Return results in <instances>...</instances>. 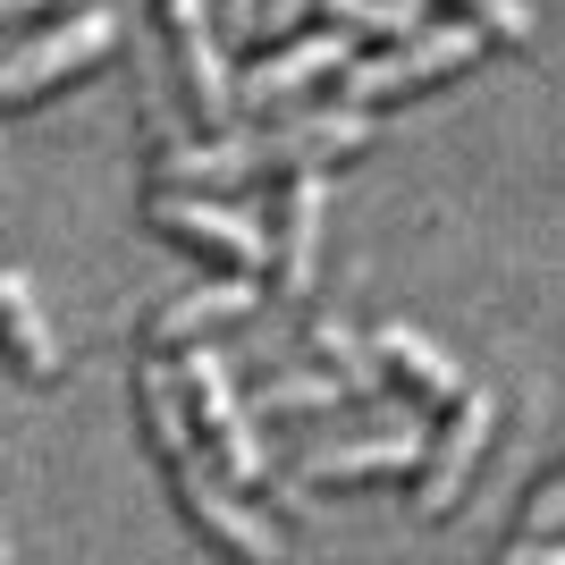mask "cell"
<instances>
[{
	"mask_svg": "<svg viewBox=\"0 0 565 565\" xmlns=\"http://www.w3.org/2000/svg\"><path fill=\"white\" fill-rule=\"evenodd\" d=\"M136 414H143V439H152V456H161L169 490H178V515L236 565H287V541L245 507V490H236L228 472L212 465V448H203V430H194V414H186V388H178V363H169V354H143L136 363Z\"/></svg>",
	"mask_w": 565,
	"mask_h": 565,
	"instance_id": "6da1fadb",
	"label": "cell"
},
{
	"mask_svg": "<svg viewBox=\"0 0 565 565\" xmlns=\"http://www.w3.org/2000/svg\"><path fill=\"white\" fill-rule=\"evenodd\" d=\"M169 363H178V388H186V414H194V430H203L212 465L228 472L236 490H262L270 448H262V430H254V405L236 397L228 354H220V347H186V354H169Z\"/></svg>",
	"mask_w": 565,
	"mask_h": 565,
	"instance_id": "7a4b0ae2",
	"label": "cell"
},
{
	"mask_svg": "<svg viewBox=\"0 0 565 565\" xmlns=\"http://www.w3.org/2000/svg\"><path fill=\"white\" fill-rule=\"evenodd\" d=\"M152 18H161L169 68H178V110L194 118V136H220L236 110V76L220 60V34H228L220 0H152Z\"/></svg>",
	"mask_w": 565,
	"mask_h": 565,
	"instance_id": "3957f363",
	"label": "cell"
},
{
	"mask_svg": "<svg viewBox=\"0 0 565 565\" xmlns=\"http://www.w3.org/2000/svg\"><path fill=\"white\" fill-rule=\"evenodd\" d=\"M481 51H490V34H481L472 18L423 25V34H405V43L372 51V60H354V68L330 85V102H354V110H380V102H397V94H423V85L456 76L465 60H481Z\"/></svg>",
	"mask_w": 565,
	"mask_h": 565,
	"instance_id": "277c9868",
	"label": "cell"
},
{
	"mask_svg": "<svg viewBox=\"0 0 565 565\" xmlns=\"http://www.w3.org/2000/svg\"><path fill=\"white\" fill-rule=\"evenodd\" d=\"M118 51V18L110 9H68L60 25H43V34H18L9 43V60H0V102L9 110H25V102H43L51 85H68V76L102 68Z\"/></svg>",
	"mask_w": 565,
	"mask_h": 565,
	"instance_id": "5b68a950",
	"label": "cell"
},
{
	"mask_svg": "<svg viewBox=\"0 0 565 565\" xmlns=\"http://www.w3.org/2000/svg\"><path fill=\"white\" fill-rule=\"evenodd\" d=\"M143 220L169 236V245H194V254H212L220 270H245V279H270V220L236 212L220 194H178V186H152Z\"/></svg>",
	"mask_w": 565,
	"mask_h": 565,
	"instance_id": "8992f818",
	"label": "cell"
},
{
	"mask_svg": "<svg viewBox=\"0 0 565 565\" xmlns=\"http://www.w3.org/2000/svg\"><path fill=\"white\" fill-rule=\"evenodd\" d=\"M380 136L372 110H354V102H321V110H296V118H270L254 127V178H330V161L363 152Z\"/></svg>",
	"mask_w": 565,
	"mask_h": 565,
	"instance_id": "52a82bcc",
	"label": "cell"
},
{
	"mask_svg": "<svg viewBox=\"0 0 565 565\" xmlns=\"http://www.w3.org/2000/svg\"><path fill=\"white\" fill-rule=\"evenodd\" d=\"M490 430H498V397L472 380L465 397L439 414V430H430V456H423V472H414V507H423V515H448L456 498H465L472 465H481V448H490Z\"/></svg>",
	"mask_w": 565,
	"mask_h": 565,
	"instance_id": "ba28073f",
	"label": "cell"
},
{
	"mask_svg": "<svg viewBox=\"0 0 565 565\" xmlns=\"http://www.w3.org/2000/svg\"><path fill=\"white\" fill-rule=\"evenodd\" d=\"M347 68H354L347 25H330V34H296V43H270L254 68L236 76V102H254V110H287V102H305V94H321V85H338Z\"/></svg>",
	"mask_w": 565,
	"mask_h": 565,
	"instance_id": "9c48e42d",
	"label": "cell"
},
{
	"mask_svg": "<svg viewBox=\"0 0 565 565\" xmlns=\"http://www.w3.org/2000/svg\"><path fill=\"white\" fill-rule=\"evenodd\" d=\"M321 203H330V178H287L270 194V296H312V270H321Z\"/></svg>",
	"mask_w": 565,
	"mask_h": 565,
	"instance_id": "30bf717a",
	"label": "cell"
},
{
	"mask_svg": "<svg viewBox=\"0 0 565 565\" xmlns=\"http://www.w3.org/2000/svg\"><path fill=\"white\" fill-rule=\"evenodd\" d=\"M254 305H262V279H245V270H220V279L186 287V296H169V305L143 321V354H186V347H203V330H220V321H245Z\"/></svg>",
	"mask_w": 565,
	"mask_h": 565,
	"instance_id": "8fae6325",
	"label": "cell"
},
{
	"mask_svg": "<svg viewBox=\"0 0 565 565\" xmlns=\"http://www.w3.org/2000/svg\"><path fill=\"white\" fill-rule=\"evenodd\" d=\"M430 430H380V439H347V448H312L305 456V490H354V481H388V472H423Z\"/></svg>",
	"mask_w": 565,
	"mask_h": 565,
	"instance_id": "7c38bea8",
	"label": "cell"
},
{
	"mask_svg": "<svg viewBox=\"0 0 565 565\" xmlns=\"http://www.w3.org/2000/svg\"><path fill=\"white\" fill-rule=\"evenodd\" d=\"M372 354H380V372L397 380L405 397H423V405H456V397L472 388L448 354L430 347L423 330H405V321H380V330H372Z\"/></svg>",
	"mask_w": 565,
	"mask_h": 565,
	"instance_id": "4fadbf2b",
	"label": "cell"
},
{
	"mask_svg": "<svg viewBox=\"0 0 565 565\" xmlns=\"http://www.w3.org/2000/svg\"><path fill=\"white\" fill-rule=\"evenodd\" d=\"M0 312H9V347H18V372L43 388V380H60V338H51L43 305H34V279H25L18 262L0 270Z\"/></svg>",
	"mask_w": 565,
	"mask_h": 565,
	"instance_id": "5bb4252c",
	"label": "cell"
},
{
	"mask_svg": "<svg viewBox=\"0 0 565 565\" xmlns=\"http://www.w3.org/2000/svg\"><path fill=\"white\" fill-rule=\"evenodd\" d=\"M312 354H321V372H338L354 388V397H372L380 380V354H372V338L354 330V321H338V312H312Z\"/></svg>",
	"mask_w": 565,
	"mask_h": 565,
	"instance_id": "9a60e30c",
	"label": "cell"
},
{
	"mask_svg": "<svg viewBox=\"0 0 565 565\" xmlns=\"http://www.w3.org/2000/svg\"><path fill=\"white\" fill-rule=\"evenodd\" d=\"M354 388L338 372H287V380H270V388H262L254 397V414L262 423H279V414H330V405H347Z\"/></svg>",
	"mask_w": 565,
	"mask_h": 565,
	"instance_id": "2e32d148",
	"label": "cell"
},
{
	"mask_svg": "<svg viewBox=\"0 0 565 565\" xmlns=\"http://www.w3.org/2000/svg\"><path fill=\"white\" fill-rule=\"evenodd\" d=\"M330 9V25H347V34H388V43H405V34H423V9L414 0H321Z\"/></svg>",
	"mask_w": 565,
	"mask_h": 565,
	"instance_id": "e0dca14e",
	"label": "cell"
},
{
	"mask_svg": "<svg viewBox=\"0 0 565 565\" xmlns=\"http://www.w3.org/2000/svg\"><path fill=\"white\" fill-rule=\"evenodd\" d=\"M456 9H465L490 43H532V9H523V0H456Z\"/></svg>",
	"mask_w": 565,
	"mask_h": 565,
	"instance_id": "ac0fdd59",
	"label": "cell"
},
{
	"mask_svg": "<svg viewBox=\"0 0 565 565\" xmlns=\"http://www.w3.org/2000/svg\"><path fill=\"white\" fill-rule=\"evenodd\" d=\"M548 532H565V465L523 498V541H548Z\"/></svg>",
	"mask_w": 565,
	"mask_h": 565,
	"instance_id": "d6986e66",
	"label": "cell"
},
{
	"mask_svg": "<svg viewBox=\"0 0 565 565\" xmlns=\"http://www.w3.org/2000/svg\"><path fill=\"white\" fill-rule=\"evenodd\" d=\"M305 9H321V0H262L254 9V43H296V25H305Z\"/></svg>",
	"mask_w": 565,
	"mask_h": 565,
	"instance_id": "ffe728a7",
	"label": "cell"
},
{
	"mask_svg": "<svg viewBox=\"0 0 565 565\" xmlns=\"http://www.w3.org/2000/svg\"><path fill=\"white\" fill-rule=\"evenodd\" d=\"M498 565H565V532H548V541H523V532H515Z\"/></svg>",
	"mask_w": 565,
	"mask_h": 565,
	"instance_id": "44dd1931",
	"label": "cell"
},
{
	"mask_svg": "<svg viewBox=\"0 0 565 565\" xmlns=\"http://www.w3.org/2000/svg\"><path fill=\"white\" fill-rule=\"evenodd\" d=\"M254 9H262V0H220V18H228V34H254Z\"/></svg>",
	"mask_w": 565,
	"mask_h": 565,
	"instance_id": "7402d4cb",
	"label": "cell"
},
{
	"mask_svg": "<svg viewBox=\"0 0 565 565\" xmlns=\"http://www.w3.org/2000/svg\"><path fill=\"white\" fill-rule=\"evenodd\" d=\"M34 9H43V0H0V25H18V34H25V18H34Z\"/></svg>",
	"mask_w": 565,
	"mask_h": 565,
	"instance_id": "603a6c76",
	"label": "cell"
},
{
	"mask_svg": "<svg viewBox=\"0 0 565 565\" xmlns=\"http://www.w3.org/2000/svg\"><path fill=\"white\" fill-rule=\"evenodd\" d=\"M414 9H423V0H414Z\"/></svg>",
	"mask_w": 565,
	"mask_h": 565,
	"instance_id": "cb8c5ba5",
	"label": "cell"
}]
</instances>
